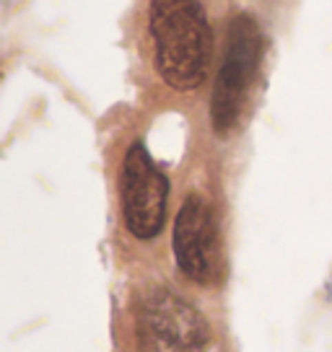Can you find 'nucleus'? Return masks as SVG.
Here are the masks:
<instances>
[{"label": "nucleus", "instance_id": "f257e3e1", "mask_svg": "<svg viewBox=\"0 0 332 352\" xmlns=\"http://www.w3.org/2000/svg\"><path fill=\"white\" fill-rule=\"evenodd\" d=\"M148 29L156 67L166 86L177 91L203 86L211 65L213 34L200 0H154Z\"/></svg>", "mask_w": 332, "mask_h": 352}, {"label": "nucleus", "instance_id": "f03ea898", "mask_svg": "<svg viewBox=\"0 0 332 352\" xmlns=\"http://www.w3.org/2000/svg\"><path fill=\"white\" fill-rule=\"evenodd\" d=\"M260 52H262V34L257 21L247 13L236 16L229 26L226 52L211 99L213 130L218 135H229L242 117L247 91L260 63Z\"/></svg>", "mask_w": 332, "mask_h": 352}, {"label": "nucleus", "instance_id": "7ed1b4c3", "mask_svg": "<svg viewBox=\"0 0 332 352\" xmlns=\"http://www.w3.org/2000/svg\"><path fill=\"white\" fill-rule=\"evenodd\" d=\"M138 337L143 352H205L211 329L187 300L154 290L138 311Z\"/></svg>", "mask_w": 332, "mask_h": 352}, {"label": "nucleus", "instance_id": "20e7f679", "mask_svg": "<svg viewBox=\"0 0 332 352\" xmlns=\"http://www.w3.org/2000/svg\"><path fill=\"white\" fill-rule=\"evenodd\" d=\"M120 197L127 231L143 241L158 236L166 218L169 182L161 174V168L154 164V158L148 155L143 143H133V148L125 155Z\"/></svg>", "mask_w": 332, "mask_h": 352}, {"label": "nucleus", "instance_id": "39448f33", "mask_svg": "<svg viewBox=\"0 0 332 352\" xmlns=\"http://www.w3.org/2000/svg\"><path fill=\"white\" fill-rule=\"evenodd\" d=\"M174 256L179 270L195 280L208 285L218 277V231L211 205L203 197L192 195L179 208L174 223Z\"/></svg>", "mask_w": 332, "mask_h": 352}]
</instances>
